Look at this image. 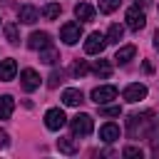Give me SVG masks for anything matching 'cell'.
Here are the masks:
<instances>
[{
  "mask_svg": "<svg viewBox=\"0 0 159 159\" xmlns=\"http://www.w3.org/2000/svg\"><path fill=\"white\" fill-rule=\"evenodd\" d=\"M134 55H137V47H134V45H124V47H119V50H117L114 62H117V65H127Z\"/></svg>",
  "mask_w": 159,
  "mask_h": 159,
  "instance_id": "14",
  "label": "cell"
},
{
  "mask_svg": "<svg viewBox=\"0 0 159 159\" xmlns=\"http://www.w3.org/2000/svg\"><path fill=\"white\" fill-rule=\"evenodd\" d=\"M107 47V37L102 32H92L87 40H84V52L87 55H102V50Z\"/></svg>",
  "mask_w": 159,
  "mask_h": 159,
  "instance_id": "4",
  "label": "cell"
},
{
  "mask_svg": "<svg viewBox=\"0 0 159 159\" xmlns=\"http://www.w3.org/2000/svg\"><path fill=\"white\" fill-rule=\"evenodd\" d=\"M119 2H122V0H99V12L109 15V12H114V10L119 7Z\"/></svg>",
  "mask_w": 159,
  "mask_h": 159,
  "instance_id": "23",
  "label": "cell"
},
{
  "mask_svg": "<svg viewBox=\"0 0 159 159\" xmlns=\"http://www.w3.org/2000/svg\"><path fill=\"white\" fill-rule=\"evenodd\" d=\"M99 112L104 114V117H119V107H104V104H99Z\"/></svg>",
  "mask_w": 159,
  "mask_h": 159,
  "instance_id": "24",
  "label": "cell"
},
{
  "mask_svg": "<svg viewBox=\"0 0 159 159\" xmlns=\"http://www.w3.org/2000/svg\"><path fill=\"white\" fill-rule=\"evenodd\" d=\"M94 75H97V77H102V80H107V77L112 75V67H109V62H107V60H99V62H94Z\"/></svg>",
  "mask_w": 159,
  "mask_h": 159,
  "instance_id": "21",
  "label": "cell"
},
{
  "mask_svg": "<svg viewBox=\"0 0 159 159\" xmlns=\"http://www.w3.org/2000/svg\"><path fill=\"white\" fill-rule=\"evenodd\" d=\"M57 149L62 152V154H77V144L72 142V139H57Z\"/></svg>",
  "mask_w": 159,
  "mask_h": 159,
  "instance_id": "22",
  "label": "cell"
},
{
  "mask_svg": "<svg viewBox=\"0 0 159 159\" xmlns=\"http://www.w3.org/2000/svg\"><path fill=\"white\" fill-rule=\"evenodd\" d=\"M60 80H62V75H60V72H52V75H50V82H47V84H50V87H57V82H60Z\"/></svg>",
  "mask_w": 159,
  "mask_h": 159,
  "instance_id": "27",
  "label": "cell"
},
{
  "mask_svg": "<svg viewBox=\"0 0 159 159\" xmlns=\"http://www.w3.org/2000/svg\"><path fill=\"white\" fill-rule=\"evenodd\" d=\"M60 2H47L42 10H40V15L45 17V20H55V17H60Z\"/></svg>",
  "mask_w": 159,
  "mask_h": 159,
  "instance_id": "17",
  "label": "cell"
},
{
  "mask_svg": "<svg viewBox=\"0 0 159 159\" xmlns=\"http://www.w3.org/2000/svg\"><path fill=\"white\" fill-rule=\"evenodd\" d=\"M144 97H147V87L139 84V82H134V84H129V87L124 89V99H127V102H139V99H144Z\"/></svg>",
  "mask_w": 159,
  "mask_h": 159,
  "instance_id": "12",
  "label": "cell"
},
{
  "mask_svg": "<svg viewBox=\"0 0 159 159\" xmlns=\"http://www.w3.org/2000/svg\"><path fill=\"white\" fill-rule=\"evenodd\" d=\"M154 47H157V50H159V30H157V32H154Z\"/></svg>",
  "mask_w": 159,
  "mask_h": 159,
  "instance_id": "29",
  "label": "cell"
},
{
  "mask_svg": "<svg viewBox=\"0 0 159 159\" xmlns=\"http://www.w3.org/2000/svg\"><path fill=\"white\" fill-rule=\"evenodd\" d=\"M17 17H20V22H25V25H32L35 20H40V10H37L35 5H20V10H17Z\"/></svg>",
  "mask_w": 159,
  "mask_h": 159,
  "instance_id": "10",
  "label": "cell"
},
{
  "mask_svg": "<svg viewBox=\"0 0 159 159\" xmlns=\"http://www.w3.org/2000/svg\"><path fill=\"white\" fill-rule=\"evenodd\" d=\"M65 122H67V117H65V112L62 109H47V114H45V127L47 129H52V132H57V129H62L65 127Z\"/></svg>",
  "mask_w": 159,
  "mask_h": 159,
  "instance_id": "6",
  "label": "cell"
},
{
  "mask_svg": "<svg viewBox=\"0 0 159 159\" xmlns=\"http://www.w3.org/2000/svg\"><path fill=\"white\" fill-rule=\"evenodd\" d=\"M157 10H159V7H157Z\"/></svg>",
  "mask_w": 159,
  "mask_h": 159,
  "instance_id": "30",
  "label": "cell"
},
{
  "mask_svg": "<svg viewBox=\"0 0 159 159\" xmlns=\"http://www.w3.org/2000/svg\"><path fill=\"white\" fill-rule=\"evenodd\" d=\"M117 97V87L114 84H102V87H94L92 89V102L94 104H107Z\"/></svg>",
  "mask_w": 159,
  "mask_h": 159,
  "instance_id": "5",
  "label": "cell"
},
{
  "mask_svg": "<svg viewBox=\"0 0 159 159\" xmlns=\"http://www.w3.org/2000/svg\"><path fill=\"white\" fill-rule=\"evenodd\" d=\"M12 109H15V99L10 94H2L0 97V119H10Z\"/></svg>",
  "mask_w": 159,
  "mask_h": 159,
  "instance_id": "16",
  "label": "cell"
},
{
  "mask_svg": "<svg viewBox=\"0 0 159 159\" xmlns=\"http://www.w3.org/2000/svg\"><path fill=\"white\" fill-rule=\"evenodd\" d=\"M124 37V27L119 25V22H114L112 27H109V32H107V42H112V45H119V40Z\"/></svg>",
  "mask_w": 159,
  "mask_h": 159,
  "instance_id": "19",
  "label": "cell"
},
{
  "mask_svg": "<svg viewBox=\"0 0 159 159\" xmlns=\"http://www.w3.org/2000/svg\"><path fill=\"white\" fill-rule=\"evenodd\" d=\"M80 37H82L80 22H65V25L60 27V40H62L65 45H75V42H80Z\"/></svg>",
  "mask_w": 159,
  "mask_h": 159,
  "instance_id": "2",
  "label": "cell"
},
{
  "mask_svg": "<svg viewBox=\"0 0 159 159\" xmlns=\"http://www.w3.org/2000/svg\"><path fill=\"white\" fill-rule=\"evenodd\" d=\"M27 47L30 50H45V47H50V35L47 32H32L30 37H27Z\"/></svg>",
  "mask_w": 159,
  "mask_h": 159,
  "instance_id": "11",
  "label": "cell"
},
{
  "mask_svg": "<svg viewBox=\"0 0 159 159\" xmlns=\"http://www.w3.org/2000/svg\"><path fill=\"white\" fill-rule=\"evenodd\" d=\"M20 84H22V89L25 92H35L37 87H40V75L35 72V70H22L20 72Z\"/></svg>",
  "mask_w": 159,
  "mask_h": 159,
  "instance_id": "7",
  "label": "cell"
},
{
  "mask_svg": "<svg viewBox=\"0 0 159 159\" xmlns=\"http://www.w3.org/2000/svg\"><path fill=\"white\" fill-rule=\"evenodd\" d=\"M124 157H139V159H142V149H139V147H127V149H124Z\"/></svg>",
  "mask_w": 159,
  "mask_h": 159,
  "instance_id": "26",
  "label": "cell"
},
{
  "mask_svg": "<svg viewBox=\"0 0 159 159\" xmlns=\"http://www.w3.org/2000/svg\"><path fill=\"white\" fill-rule=\"evenodd\" d=\"M82 99H84V97H82V92H80V89H75V87H67V89L62 92V102H65L67 107H77Z\"/></svg>",
  "mask_w": 159,
  "mask_h": 159,
  "instance_id": "15",
  "label": "cell"
},
{
  "mask_svg": "<svg viewBox=\"0 0 159 159\" xmlns=\"http://www.w3.org/2000/svg\"><path fill=\"white\" fill-rule=\"evenodd\" d=\"M119 134H122V132H119V127H117L114 122H107V124H102V127H99V139H102V142H107V144L117 142V139H119Z\"/></svg>",
  "mask_w": 159,
  "mask_h": 159,
  "instance_id": "8",
  "label": "cell"
},
{
  "mask_svg": "<svg viewBox=\"0 0 159 159\" xmlns=\"http://www.w3.org/2000/svg\"><path fill=\"white\" fill-rule=\"evenodd\" d=\"M124 20H127V27H129V30H134V32H139V30L147 25L144 10H139V5L129 7V10H127V15H124Z\"/></svg>",
  "mask_w": 159,
  "mask_h": 159,
  "instance_id": "3",
  "label": "cell"
},
{
  "mask_svg": "<svg viewBox=\"0 0 159 159\" xmlns=\"http://www.w3.org/2000/svg\"><path fill=\"white\" fill-rule=\"evenodd\" d=\"M75 17L80 22H89V20H94V7L89 2H77L75 5Z\"/></svg>",
  "mask_w": 159,
  "mask_h": 159,
  "instance_id": "13",
  "label": "cell"
},
{
  "mask_svg": "<svg viewBox=\"0 0 159 159\" xmlns=\"http://www.w3.org/2000/svg\"><path fill=\"white\" fill-rule=\"evenodd\" d=\"M5 37L10 45H17L20 42V30H17V22H5Z\"/></svg>",
  "mask_w": 159,
  "mask_h": 159,
  "instance_id": "18",
  "label": "cell"
},
{
  "mask_svg": "<svg viewBox=\"0 0 159 159\" xmlns=\"http://www.w3.org/2000/svg\"><path fill=\"white\" fill-rule=\"evenodd\" d=\"M15 75H17V62L12 57L2 60L0 62V82H10V80H15Z\"/></svg>",
  "mask_w": 159,
  "mask_h": 159,
  "instance_id": "9",
  "label": "cell"
},
{
  "mask_svg": "<svg viewBox=\"0 0 159 159\" xmlns=\"http://www.w3.org/2000/svg\"><path fill=\"white\" fill-rule=\"evenodd\" d=\"M40 60H42L45 65H55V62L60 60V55H57L55 47H45V50H40Z\"/></svg>",
  "mask_w": 159,
  "mask_h": 159,
  "instance_id": "20",
  "label": "cell"
},
{
  "mask_svg": "<svg viewBox=\"0 0 159 159\" xmlns=\"http://www.w3.org/2000/svg\"><path fill=\"white\" fill-rule=\"evenodd\" d=\"M70 129H72V134H75V137H87V134H92V129H94V122H92V117H89V114L80 112L77 117H72V122H70Z\"/></svg>",
  "mask_w": 159,
  "mask_h": 159,
  "instance_id": "1",
  "label": "cell"
},
{
  "mask_svg": "<svg viewBox=\"0 0 159 159\" xmlns=\"http://www.w3.org/2000/svg\"><path fill=\"white\" fill-rule=\"evenodd\" d=\"M75 75H77V77H82V75H87V62H84V60H80V62L75 65Z\"/></svg>",
  "mask_w": 159,
  "mask_h": 159,
  "instance_id": "25",
  "label": "cell"
},
{
  "mask_svg": "<svg viewBox=\"0 0 159 159\" xmlns=\"http://www.w3.org/2000/svg\"><path fill=\"white\" fill-rule=\"evenodd\" d=\"M7 144H10V137H7V132L0 129V147H7Z\"/></svg>",
  "mask_w": 159,
  "mask_h": 159,
  "instance_id": "28",
  "label": "cell"
}]
</instances>
